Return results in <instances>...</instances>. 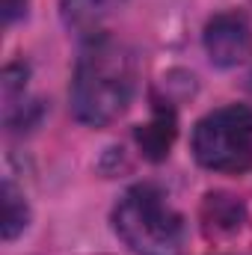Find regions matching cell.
<instances>
[{
    "mask_svg": "<svg viewBox=\"0 0 252 255\" xmlns=\"http://www.w3.org/2000/svg\"><path fill=\"white\" fill-rule=\"evenodd\" d=\"M136 139H139L145 157L160 160V157L169 151L172 139H175V116H172L169 110H157L148 125H142L136 130Z\"/></svg>",
    "mask_w": 252,
    "mask_h": 255,
    "instance_id": "cell-7",
    "label": "cell"
},
{
    "mask_svg": "<svg viewBox=\"0 0 252 255\" xmlns=\"http://www.w3.org/2000/svg\"><path fill=\"white\" fill-rule=\"evenodd\" d=\"M27 6H30V0H3V24L18 21L27 12Z\"/></svg>",
    "mask_w": 252,
    "mask_h": 255,
    "instance_id": "cell-9",
    "label": "cell"
},
{
    "mask_svg": "<svg viewBox=\"0 0 252 255\" xmlns=\"http://www.w3.org/2000/svg\"><path fill=\"white\" fill-rule=\"evenodd\" d=\"M119 6L122 0H63V21L80 33H92Z\"/></svg>",
    "mask_w": 252,
    "mask_h": 255,
    "instance_id": "cell-5",
    "label": "cell"
},
{
    "mask_svg": "<svg viewBox=\"0 0 252 255\" xmlns=\"http://www.w3.org/2000/svg\"><path fill=\"white\" fill-rule=\"evenodd\" d=\"M27 217H30V211H27L24 196L15 190L12 181H6L3 184V241H12L18 232H24Z\"/></svg>",
    "mask_w": 252,
    "mask_h": 255,
    "instance_id": "cell-8",
    "label": "cell"
},
{
    "mask_svg": "<svg viewBox=\"0 0 252 255\" xmlns=\"http://www.w3.org/2000/svg\"><path fill=\"white\" fill-rule=\"evenodd\" d=\"M113 229L136 255H181L184 223L151 184H136L119 199Z\"/></svg>",
    "mask_w": 252,
    "mask_h": 255,
    "instance_id": "cell-2",
    "label": "cell"
},
{
    "mask_svg": "<svg viewBox=\"0 0 252 255\" xmlns=\"http://www.w3.org/2000/svg\"><path fill=\"white\" fill-rule=\"evenodd\" d=\"M202 220L208 232H238L244 223V205L229 193H211L202 205Z\"/></svg>",
    "mask_w": 252,
    "mask_h": 255,
    "instance_id": "cell-6",
    "label": "cell"
},
{
    "mask_svg": "<svg viewBox=\"0 0 252 255\" xmlns=\"http://www.w3.org/2000/svg\"><path fill=\"white\" fill-rule=\"evenodd\" d=\"M205 51L211 63L220 68L241 65L252 51V30L244 15L238 12H220L205 27Z\"/></svg>",
    "mask_w": 252,
    "mask_h": 255,
    "instance_id": "cell-4",
    "label": "cell"
},
{
    "mask_svg": "<svg viewBox=\"0 0 252 255\" xmlns=\"http://www.w3.org/2000/svg\"><path fill=\"white\" fill-rule=\"evenodd\" d=\"M193 154L214 172H244L252 163V110L235 104L208 113L193 130Z\"/></svg>",
    "mask_w": 252,
    "mask_h": 255,
    "instance_id": "cell-3",
    "label": "cell"
},
{
    "mask_svg": "<svg viewBox=\"0 0 252 255\" xmlns=\"http://www.w3.org/2000/svg\"><path fill=\"white\" fill-rule=\"evenodd\" d=\"M133 95V57L116 39H92L74 68L71 110L83 125L104 128L125 113Z\"/></svg>",
    "mask_w": 252,
    "mask_h": 255,
    "instance_id": "cell-1",
    "label": "cell"
}]
</instances>
